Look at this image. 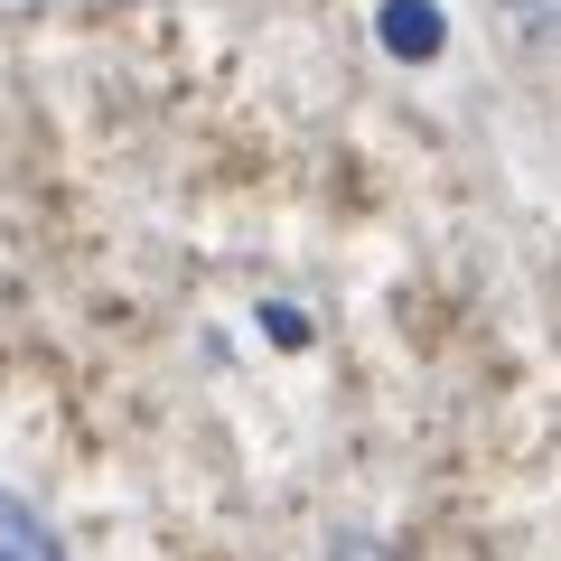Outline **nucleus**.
Here are the masks:
<instances>
[{
  "label": "nucleus",
  "instance_id": "obj_3",
  "mask_svg": "<svg viewBox=\"0 0 561 561\" xmlns=\"http://www.w3.org/2000/svg\"><path fill=\"white\" fill-rule=\"evenodd\" d=\"M515 10V28H534V38H561V0H505Z\"/></svg>",
  "mask_w": 561,
  "mask_h": 561
},
{
  "label": "nucleus",
  "instance_id": "obj_2",
  "mask_svg": "<svg viewBox=\"0 0 561 561\" xmlns=\"http://www.w3.org/2000/svg\"><path fill=\"white\" fill-rule=\"evenodd\" d=\"M383 47H393V57H440V10H421V0H383Z\"/></svg>",
  "mask_w": 561,
  "mask_h": 561
},
{
  "label": "nucleus",
  "instance_id": "obj_4",
  "mask_svg": "<svg viewBox=\"0 0 561 561\" xmlns=\"http://www.w3.org/2000/svg\"><path fill=\"white\" fill-rule=\"evenodd\" d=\"M328 561H393V552H383L375 534H337V542H328Z\"/></svg>",
  "mask_w": 561,
  "mask_h": 561
},
{
  "label": "nucleus",
  "instance_id": "obj_1",
  "mask_svg": "<svg viewBox=\"0 0 561 561\" xmlns=\"http://www.w3.org/2000/svg\"><path fill=\"white\" fill-rule=\"evenodd\" d=\"M0 561H66L57 524H47L28 496H10V486H0Z\"/></svg>",
  "mask_w": 561,
  "mask_h": 561
}]
</instances>
